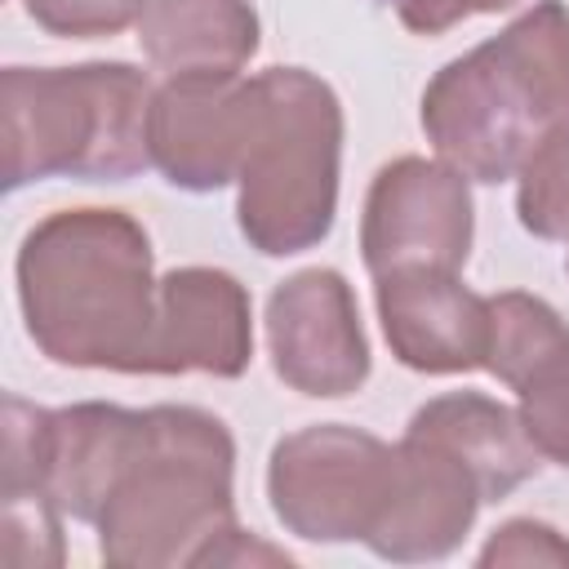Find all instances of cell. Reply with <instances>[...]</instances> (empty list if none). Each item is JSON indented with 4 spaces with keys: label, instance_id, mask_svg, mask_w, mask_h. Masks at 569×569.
Wrapping results in <instances>:
<instances>
[{
    "label": "cell",
    "instance_id": "cell-14",
    "mask_svg": "<svg viewBox=\"0 0 569 569\" xmlns=\"http://www.w3.org/2000/svg\"><path fill=\"white\" fill-rule=\"evenodd\" d=\"M262 22L249 0H147L138 44L160 76H240Z\"/></svg>",
    "mask_w": 569,
    "mask_h": 569
},
{
    "label": "cell",
    "instance_id": "cell-10",
    "mask_svg": "<svg viewBox=\"0 0 569 569\" xmlns=\"http://www.w3.org/2000/svg\"><path fill=\"white\" fill-rule=\"evenodd\" d=\"M378 325L391 356L413 373H471L485 369L489 298L467 289L458 271L400 267L373 276Z\"/></svg>",
    "mask_w": 569,
    "mask_h": 569
},
{
    "label": "cell",
    "instance_id": "cell-13",
    "mask_svg": "<svg viewBox=\"0 0 569 569\" xmlns=\"http://www.w3.org/2000/svg\"><path fill=\"white\" fill-rule=\"evenodd\" d=\"M405 431L449 449L476 476L485 502H502L542 467V453L525 436L516 409L485 391H445L418 405Z\"/></svg>",
    "mask_w": 569,
    "mask_h": 569
},
{
    "label": "cell",
    "instance_id": "cell-16",
    "mask_svg": "<svg viewBox=\"0 0 569 569\" xmlns=\"http://www.w3.org/2000/svg\"><path fill=\"white\" fill-rule=\"evenodd\" d=\"M560 360H569V325L551 302L525 289H507L489 298L485 369L502 387L520 391L525 382H533Z\"/></svg>",
    "mask_w": 569,
    "mask_h": 569
},
{
    "label": "cell",
    "instance_id": "cell-20",
    "mask_svg": "<svg viewBox=\"0 0 569 569\" xmlns=\"http://www.w3.org/2000/svg\"><path fill=\"white\" fill-rule=\"evenodd\" d=\"M27 18L58 40H98L138 27L147 0H22Z\"/></svg>",
    "mask_w": 569,
    "mask_h": 569
},
{
    "label": "cell",
    "instance_id": "cell-8",
    "mask_svg": "<svg viewBox=\"0 0 569 569\" xmlns=\"http://www.w3.org/2000/svg\"><path fill=\"white\" fill-rule=\"evenodd\" d=\"M267 351L284 387L342 400L369 382V338L356 289L333 267H302L267 298Z\"/></svg>",
    "mask_w": 569,
    "mask_h": 569
},
{
    "label": "cell",
    "instance_id": "cell-17",
    "mask_svg": "<svg viewBox=\"0 0 569 569\" xmlns=\"http://www.w3.org/2000/svg\"><path fill=\"white\" fill-rule=\"evenodd\" d=\"M516 218L538 240H569V120H560L516 173Z\"/></svg>",
    "mask_w": 569,
    "mask_h": 569
},
{
    "label": "cell",
    "instance_id": "cell-19",
    "mask_svg": "<svg viewBox=\"0 0 569 569\" xmlns=\"http://www.w3.org/2000/svg\"><path fill=\"white\" fill-rule=\"evenodd\" d=\"M4 516V560L18 569H40V565H62V533H58V507L44 493H0Z\"/></svg>",
    "mask_w": 569,
    "mask_h": 569
},
{
    "label": "cell",
    "instance_id": "cell-4",
    "mask_svg": "<svg viewBox=\"0 0 569 569\" xmlns=\"http://www.w3.org/2000/svg\"><path fill=\"white\" fill-rule=\"evenodd\" d=\"M151 80L129 62L4 67V191L44 178L124 182L151 169Z\"/></svg>",
    "mask_w": 569,
    "mask_h": 569
},
{
    "label": "cell",
    "instance_id": "cell-22",
    "mask_svg": "<svg viewBox=\"0 0 569 569\" xmlns=\"http://www.w3.org/2000/svg\"><path fill=\"white\" fill-rule=\"evenodd\" d=\"M387 4L413 36H445L449 27H458L476 13H498L520 0H387Z\"/></svg>",
    "mask_w": 569,
    "mask_h": 569
},
{
    "label": "cell",
    "instance_id": "cell-11",
    "mask_svg": "<svg viewBox=\"0 0 569 569\" xmlns=\"http://www.w3.org/2000/svg\"><path fill=\"white\" fill-rule=\"evenodd\" d=\"M253 360L249 289L222 267H173L160 276V316L147 373L240 378Z\"/></svg>",
    "mask_w": 569,
    "mask_h": 569
},
{
    "label": "cell",
    "instance_id": "cell-2",
    "mask_svg": "<svg viewBox=\"0 0 569 569\" xmlns=\"http://www.w3.org/2000/svg\"><path fill=\"white\" fill-rule=\"evenodd\" d=\"M422 133L471 182H507L569 120V4L538 0L422 89Z\"/></svg>",
    "mask_w": 569,
    "mask_h": 569
},
{
    "label": "cell",
    "instance_id": "cell-1",
    "mask_svg": "<svg viewBox=\"0 0 569 569\" xmlns=\"http://www.w3.org/2000/svg\"><path fill=\"white\" fill-rule=\"evenodd\" d=\"M13 276L27 338L44 360L147 373L160 280L133 213L84 204L40 218L18 244Z\"/></svg>",
    "mask_w": 569,
    "mask_h": 569
},
{
    "label": "cell",
    "instance_id": "cell-9",
    "mask_svg": "<svg viewBox=\"0 0 569 569\" xmlns=\"http://www.w3.org/2000/svg\"><path fill=\"white\" fill-rule=\"evenodd\" d=\"M253 116V76H164L151 98V169L178 191L236 182Z\"/></svg>",
    "mask_w": 569,
    "mask_h": 569
},
{
    "label": "cell",
    "instance_id": "cell-5",
    "mask_svg": "<svg viewBox=\"0 0 569 569\" xmlns=\"http://www.w3.org/2000/svg\"><path fill=\"white\" fill-rule=\"evenodd\" d=\"M342 102L307 67L253 76V116L236 173V222L262 258H293L333 231Z\"/></svg>",
    "mask_w": 569,
    "mask_h": 569
},
{
    "label": "cell",
    "instance_id": "cell-12",
    "mask_svg": "<svg viewBox=\"0 0 569 569\" xmlns=\"http://www.w3.org/2000/svg\"><path fill=\"white\" fill-rule=\"evenodd\" d=\"M480 507L485 498L476 476L436 440L405 431L391 507L365 547L391 565L445 560L471 533Z\"/></svg>",
    "mask_w": 569,
    "mask_h": 569
},
{
    "label": "cell",
    "instance_id": "cell-15",
    "mask_svg": "<svg viewBox=\"0 0 569 569\" xmlns=\"http://www.w3.org/2000/svg\"><path fill=\"white\" fill-rule=\"evenodd\" d=\"M138 409L107 405V400H80L49 413V445H44V493L49 502L93 525L102 511V498L133 445Z\"/></svg>",
    "mask_w": 569,
    "mask_h": 569
},
{
    "label": "cell",
    "instance_id": "cell-6",
    "mask_svg": "<svg viewBox=\"0 0 569 569\" xmlns=\"http://www.w3.org/2000/svg\"><path fill=\"white\" fill-rule=\"evenodd\" d=\"M400 476V445L347 422H316L276 440L267 498L284 533L302 542H369Z\"/></svg>",
    "mask_w": 569,
    "mask_h": 569
},
{
    "label": "cell",
    "instance_id": "cell-21",
    "mask_svg": "<svg viewBox=\"0 0 569 569\" xmlns=\"http://www.w3.org/2000/svg\"><path fill=\"white\" fill-rule=\"evenodd\" d=\"M480 565H556L569 569V538L533 516H516L489 533V542L476 556Z\"/></svg>",
    "mask_w": 569,
    "mask_h": 569
},
{
    "label": "cell",
    "instance_id": "cell-3",
    "mask_svg": "<svg viewBox=\"0 0 569 569\" xmlns=\"http://www.w3.org/2000/svg\"><path fill=\"white\" fill-rule=\"evenodd\" d=\"M236 440L196 405L138 409L133 445L93 520L98 551L120 569L209 565L236 520Z\"/></svg>",
    "mask_w": 569,
    "mask_h": 569
},
{
    "label": "cell",
    "instance_id": "cell-7",
    "mask_svg": "<svg viewBox=\"0 0 569 569\" xmlns=\"http://www.w3.org/2000/svg\"><path fill=\"white\" fill-rule=\"evenodd\" d=\"M471 236V178L449 160L396 156L373 173L360 213V258L369 276H387L400 267L462 271Z\"/></svg>",
    "mask_w": 569,
    "mask_h": 569
},
{
    "label": "cell",
    "instance_id": "cell-23",
    "mask_svg": "<svg viewBox=\"0 0 569 569\" xmlns=\"http://www.w3.org/2000/svg\"><path fill=\"white\" fill-rule=\"evenodd\" d=\"M565 267H569V262H565Z\"/></svg>",
    "mask_w": 569,
    "mask_h": 569
},
{
    "label": "cell",
    "instance_id": "cell-18",
    "mask_svg": "<svg viewBox=\"0 0 569 569\" xmlns=\"http://www.w3.org/2000/svg\"><path fill=\"white\" fill-rule=\"evenodd\" d=\"M516 418L547 462L569 467V360L516 391Z\"/></svg>",
    "mask_w": 569,
    "mask_h": 569
}]
</instances>
